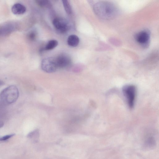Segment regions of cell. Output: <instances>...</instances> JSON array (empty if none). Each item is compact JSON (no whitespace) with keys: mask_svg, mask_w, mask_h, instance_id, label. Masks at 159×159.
Instances as JSON below:
<instances>
[{"mask_svg":"<svg viewBox=\"0 0 159 159\" xmlns=\"http://www.w3.org/2000/svg\"><path fill=\"white\" fill-rule=\"evenodd\" d=\"M80 39L76 35L72 34L70 35L68 38L67 42L69 45L72 47H75L79 44Z\"/></svg>","mask_w":159,"mask_h":159,"instance_id":"10","label":"cell"},{"mask_svg":"<svg viewBox=\"0 0 159 159\" xmlns=\"http://www.w3.org/2000/svg\"><path fill=\"white\" fill-rule=\"evenodd\" d=\"M15 134H12L0 137V141H6L14 136Z\"/></svg>","mask_w":159,"mask_h":159,"instance_id":"13","label":"cell"},{"mask_svg":"<svg viewBox=\"0 0 159 159\" xmlns=\"http://www.w3.org/2000/svg\"><path fill=\"white\" fill-rule=\"evenodd\" d=\"M16 26L12 23H7L0 26V36H5L13 31Z\"/></svg>","mask_w":159,"mask_h":159,"instance_id":"8","label":"cell"},{"mask_svg":"<svg viewBox=\"0 0 159 159\" xmlns=\"http://www.w3.org/2000/svg\"><path fill=\"white\" fill-rule=\"evenodd\" d=\"M58 43L57 41L56 40H50L47 43L43 49L46 50L52 49L57 45Z\"/></svg>","mask_w":159,"mask_h":159,"instance_id":"11","label":"cell"},{"mask_svg":"<svg viewBox=\"0 0 159 159\" xmlns=\"http://www.w3.org/2000/svg\"><path fill=\"white\" fill-rule=\"evenodd\" d=\"M36 33L34 32H32L29 34V37L31 40H34L35 38Z\"/></svg>","mask_w":159,"mask_h":159,"instance_id":"14","label":"cell"},{"mask_svg":"<svg viewBox=\"0 0 159 159\" xmlns=\"http://www.w3.org/2000/svg\"><path fill=\"white\" fill-rule=\"evenodd\" d=\"M58 68H64L69 66L71 62L70 57L65 54H61L56 58Z\"/></svg>","mask_w":159,"mask_h":159,"instance_id":"7","label":"cell"},{"mask_svg":"<svg viewBox=\"0 0 159 159\" xmlns=\"http://www.w3.org/2000/svg\"><path fill=\"white\" fill-rule=\"evenodd\" d=\"M52 24L56 30L60 33H65L69 29L68 22L62 18H56L54 19Z\"/></svg>","mask_w":159,"mask_h":159,"instance_id":"6","label":"cell"},{"mask_svg":"<svg viewBox=\"0 0 159 159\" xmlns=\"http://www.w3.org/2000/svg\"><path fill=\"white\" fill-rule=\"evenodd\" d=\"M19 92L15 85H10L4 89L0 93V102L5 105L13 103L17 99Z\"/></svg>","mask_w":159,"mask_h":159,"instance_id":"2","label":"cell"},{"mask_svg":"<svg viewBox=\"0 0 159 159\" xmlns=\"http://www.w3.org/2000/svg\"><path fill=\"white\" fill-rule=\"evenodd\" d=\"M150 34L147 30L141 31L135 34L134 39L137 43L143 47L146 48L149 45Z\"/></svg>","mask_w":159,"mask_h":159,"instance_id":"5","label":"cell"},{"mask_svg":"<svg viewBox=\"0 0 159 159\" xmlns=\"http://www.w3.org/2000/svg\"><path fill=\"white\" fill-rule=\"evenodd\" d=\"M64 9L66 13L70 14L72 12V10L68 0H61Z\"/></svg>","mask_w":159,"mask_h":159,"instance_id":"12","label":"cell"},{"mask_svg":"<svg viewBox=\"0 0 159 159\" xmlns=\"http://www.w3.org/2000/svg\"><path fill=\"white\" fill-rule=\"evenodd\" d=\"M41 67L44 71L47 73L54 72L58 68L56 58L50 57L43 59L41 62Z\"/></svg>","mask_w":159,"mask_h":159,"instance_id":"4","label":"cell"},{"mask_svg":"<svg viewBox=\"0 0 159 159\" xmlns=\"http://www.w3.org/2000/svg\"><path fill=\"white\" fill-rule=\"evenodd\" d=\"M12 12L16 15H20L24 13L26 11V8L23 5L16 3L12 6L11 8Z\"/></svg>","mask_w":159,"mask_h":159,"instance_id":"9","label":"cell"},{"mask_svg":"<svg viewBox=\"0 0 159 159\" xmlns=\"http://www.w3.org/2000/svg\"><path fill=\"white\" fill-rule=\"evenodd\" d=\"M96 15L104 20H110L115 17L118 11L116 7L112 3L107 1H101L96 3L93 7Z\"/></svg>","mask_w":159,"mask_h":159,"instance_id":"1","label":"cell"},{"mask_svg":"<svg viewBox=\"0 0 159 159\" xmlns=\"http://www.w3.org/2000/svg\"><path fill=\"white\" fill-rule=\"evenodd\" d=\"M122 90L129 107L131 108H133L134 105L136 95L135 87L133 85H126L123 87Z\"/></svg>","mask_w":159,"mask_h":159,"instance_id":"3","label":"cell"},{"mask_svg":"<svg viewBox=\"0 0 159 159\" xmlns=\"http://www.w3.org/2000/svg\"><path fill=\"white\" fill-rule=\"evenodd\" d=\"M4 84V83L3 82V81L0 80V86L3 85Z\"/></svg>","mask_w":159,"mask_h":159,"instance_id":"15","label":"cell"}]
</instances>
